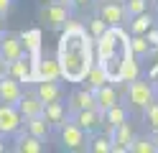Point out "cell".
Wrapping results in <instances>:
<instances>
[{
  "instance_id": "1",
  "label": "cell",
  "mask_w": 158,
  "mask_h": 153,
  "mask_svg": "<svg viewBox=\"0 0 158 153\" xmlns=\"http://www.w3.org/2000/svg\"><path fill=\"white\" fill-rule=\"evenodd\" d=\"M59 46H56V64L64 82L82 84L84 74L94 64V38L87 33L84 23L66 20V26L59 31Z\"/></svg>"
},
{
  "instance_id": "2",
  "label": "cell",
  "mask_w": 158,
  "mask_h": 153,
  "mask_svg": "<svg viewBox=\"0 0 158 153\" xmlns=\"http://www.w3.org/2000/svg\"><path fill=\"white\" fill-rule=\"evenodd\" d=\"M133 59L130 33L123 26H107L100 38H94V64L105 71L107 82L120 84L123 66Z\"/></svg>"
},
{
  "instance_id": "3",
  "label": "cell",
  "mask_w": 158,
  "mask_h": 153,
  "mask_svg": "<svg viewBox=\"0 0 158 153\" xmlns=\"http://www.w3.org/2000/svg\"><path fill=\"white\" fill-rule=\"evenodd\" d=\"M153 100H158V95H156L151 79H140V77H138V79H133V82H127V92H125L127 110L143 112Z\"/></svg>"
},
{
  "instance_id": "4",
  "label": "cell",
  "mask_w": 158,
  "mask_h": 153,
  "mask_svg": "<svg viewBox=\"0 0 158 153\" xmlns=\"http://www.w3.org/2000/svg\"><path fill=\"white\" fill-rule=\"evenodd\" d=\"M69 18H72V10L66 5H61V3H56V0H51V3L38 8V20H41L48 31H61Z\"/></svg>"
},
{
  "instance_id": "5",
  "label": "cell",
  "mask_w": 158,
  "mask_h": 153,
  "mask_svg": "<svg viewBox=\"0 0 158 153\" xmlns=\"http://www.w3.org/2000/svg\"><path fill=\"white\" fill-rule=\"evenodd\" d=\"M36 59L38 56H31L23 51L15 61L8 64V74L13 79H18L21 84H36Z\"/></svg>"
},
{
  "instance_id": "6",
  "label": "cell",
  "mask_w": 158,
  "mask_h": 153,
  "mask_svg": "<svg viewBox=\"0 0 158 153\" xmlns=\"http://www.w3.org/2000/svg\"><path fill=\"white\" fill-rule=\"evenodd\" d=\"M59 138H61V148L64 151H87V133L77 125V122L66 120L61 128H59Z\"/></svg>"
},
{
  "instance_id": "7",
  "label": "cell",
  "mask_w": 158,
  "mask_h": 153,
  "mask_svg": "<svg viewBox=\"0 0 158 153\" xmlns=\"http://www.w3.org/2000/svg\"><path fill=\"white\" fill-rule=\"evenodd\" d=\"M23 130V117L15 110V105H3L0 102V135L3 138H13L15 133Z\"/></svg>"
},
{
  "instance_id": "8",
  "label": "cell",
  "mask_w": 158,
  "mask_h": 153,
  "mask_svg": "<svg viewBox=\"0 0 158 153\" xmlns=\"http://www.w3.org/2000/svg\"><path fill=\"white\" fill-rule=\"evenodd\" d=\"M69 120L77 122L79 128H82L87 135H92V133L97 130H102V112L97 110V107H87V110H77L69 115Z\"/></svg>"
},
{
  "instance_id": "9",
  "label": "cell",
  "mask_w": 158,
  "mask_h": 153,
  "mask_svg": "<svg viewBox=\"0 0 158 153\" xmlns=\"http://www.w3.org/2000/svg\"><path fill=\"white\" fill-rule=\"evenodd\" d=\"M41 117L48 122L51 130H59L69 120V110L64 105V100H56V102H44V110H41Z\"/></svg>"
},
{
  "instance_id": "10",
  "label": "cell",
  "mask_w": 158,
  "mask_h": 153,
  "mask_svg": "<svg viewBox=\"0 0 158 153\" xmlns=\"http://www.w3.org/2000/svg\"><path fill=\"white\" fill-rule=\"evenodd\" d=\"M107 135H110V153H127V143L133 140V128H130V120L127 122H120L117 128L112 130H107Z\"/></svg>"
},
{
  "instance_id": "11",
  "label": "cell",
  "mask_w": 158,
  "mask_h": 153,
  "mask_svg": "<svg viewBox=\"0 0 158 153\" xmlns=\"http://www.w3.org/2000/svg\"><path fill=\"white\" fill-rule=\"evenodd\" d=\"M97 15H100L107 26H123L125 23V10H123V3L117 0H105V3L97 5Z\"/></svg>"
},
{
  "instance_id": "12",
  "label": "cell",
  "mask_w": 158,
  "mask_h": 153,
  "mask_svg": "<svg viewBox=\"0 0 158 153\" xmlns=\"http://www.w3.org/2000/svg\"><path fill=\"white\" fill-rule=\"evenodd\" d=\"M15 110L21 112V117H36V115H41V110H44V102L38 100V95L33 89H23V95L18 97L15 102Z\"/></svg>"
},
{
  "instance_id": "13",
  "label": "cell",
  "mask_w": 158,
  "mask_h": 153,
  "mask_svg": "<svg viewBox=\"0 0 158 153\" xmlns=\"http://www.w3.org/2000/svg\"><path fill=\"white\" fill-rule=\"evenodd\" d=\"M51 79H61L56 56H48L41 51V56L36 59V82H51Z\"/></svg>"
},
{
  "instance_id": "14",
  "label": "cell",
  "mask_w": 158,
  "mask_h": 153,
  "mask_svg": "<svg viewBox=\"0 0 158 153\" xmlns=\"http://www.w3.org/2000/svg\"><path fill=\"white\" fill-rule=\"evenodd\" d=\"M92 92H94V107L100 112H105L107 107H112L115 102H120V92H117L115 82H105L102 87H97Z\"/></svg>"
},
{
  "instance_id": "15",
  "label": "cell",
  "mask_w": 158,
  "mask_h": 153,
  "mask_svg": "<svg viewBox=\"0 0 158 153\" xmlns=\"http://www.w3.org/2000/svg\"><path fill=\"white\" fill-rule=\"evenodd\" d=\"M23 54V44L21 38H18V33H0V56H3V61H15L18 56Z\"/></svg>"
},
{
  "instance_id": "16",
  "label": "cell",
  "mask_w": 158,
  "mask_h": 153,
  "mask_svg": "<svg viewBox=\"0 0 158 153\" xmlns=\"http://www.w3.org/2000/svg\"><path fill=\"white\" fill-rule=\"evenodd\" d=\"M36 95L41 102H56V100H64L66 97V89L59 79H51V82H36Z\"/></svg>"
},
{
  "instance_id": "17",
  "label": "cell",
  "mask_w": 158,
  "mask_h": 153,
  "mask_svg": "<svg viewBox=\"0 0 158 153\" xmlns=\"http://www.w3.org/2000/svg\"><path fill=\"white\" fill-rule=\"evenodd\" d=\"M127 120H130V110H127V105L115 102L112 107H107L102 112V130H112V128L120 125V122H127Z\"/></svg>"
},
{
  "instance_id": "18",
  "label": "cell",
  "mask_w": 158,
  "mask_h": 153,
  "mask_svg": "<svg viewBox=\"0 0 158 153\" xmlns=\"http://www.w3.org/2000/svg\"><path fill=\"white\" fill-rule=\"evenodd\" d=\"M21 95H23V84L18 79H13L10 74L0 77V102L3 105H15Z\"/></svg>"
},
{
  "instance_id": "19",
  "label": "cell",
  "mask_w": 158,
  "mask_h": 153,
  "mask_svg": "<svg viewBox=\"0 0 158 153\" xmlns=\"http://www.w3.org/2000/svg\"><path fill=\"white\" fill-rule=\"evenodd\" d=\"M13 138H15V151L18 153H44L46 151V140L36 138V135H31V133H26V130L15 133Z\"/></svg>"
},
{
  "instance_id": "20",
  "label": "cell",
  "mask_w": 158,
  "mask_h": 153,
  "mask_svg": "<svg viewBox=\"0 0 158 153\" xmlns=\"http://www.w3.org/2000/svg\"><path fill=\"white\" fill-rule=\"evenodd\" d=\"M87 107H94V92L89 87H82V89H74L69 95V102H66V110L69 115L77 110H87Z\"/></svg>"
},
{
  "instance_id": "21",
  "label": "cell",
  "mask_w": 158,
  "mask_h": 153,
  "mask_svg": "<svg viewBox=\"0 0 158 153\" xmlns=\"http://www.w3.org/2000/svg\"><path fill=\"white\" fill-rule=\"evenodd\" d=\"M18 38H21V44H23V51H26V54H31V56H41L44 44H41V31H38V28L21 31V33H18Z\"/></svg>"
},
{
  "instance_id": "22",
  "label": "cell",
  "mask_w": 158,
  "mask_h": 153,
  "mask_svg": "<svg viewBox=\"0 0 158 153\" xmlns=\"http://www.w3.org/2000/svg\"><path fill=\"white\" fill-rule=\"evenodd\" d=\"M153 26H156V18L148 13V10H145V13L133 15V18H127V33H130V36H145Z\"/></svg>"
},
{
  "instance_id": "23",
  "label": "cell",
  "mask_w": 158,
  "mask_h": 153,
  "mask_svg": "<svg viewBox=\"0 0 158 153\" xmlns=\"http://www.w3.org/2000/svg\"><path fill=\"white\" fill-rule=\"evenodd\" d=\"M23 130L31 133V135H36V138H41V140H46L48 135H51V128H48V122H46L41 115L26 117V120H23Z\"/></svg>"
},
{
  "instance_id": "24",
  "label": "cell",
  "mask_w": 158,
  "mask_h": 153,
  "mask_svg": "<svg viewBox=\"0 0 158 153\" xmlns=\"http://www.w3.org/2000/svg\"><path fill=\"white\" fill-rule=\"evenodd\" d=\"M110 146H112L110 135L102 133V130H97L87 138V151H92V153H110Z\"/></svg>"
},
{
  "instance_id": "25",
  "label": "cell",
  "mask_w": 158,
  "mask_h": 153,
  "mask_svg": "<svg viewBox=\"0 0 158 153\" xmlns=\"http://www.w3.org/2000/svg\"><path fill=\"white\" fill-rule=\"evenodd\" d=\"M153 49V44L148 41V36H130V51H133V56L135 59H145L148 56V51Z\"/></svg>"
},
{
  "instance_id": "26",
  "label": "cell",
  "mask_w": 158,
  "mask_h": 153,
  "mask_svg": "<svg viewBox=\"0 0 158 153\" xmlns=\"http://www.w3.org/2000/svg\"><path fill=\"white\" fill-rule=\"evenodd\" d=\"M105 82H107L105 71H102L100 66H97V64H92V66H89V71H87V74H84L82 84H84V87H89V89H97V87H102Z\"/></svg>"
},
{
  "instance_id": "27",
  "label": "cell",
  "mask_w": 158,
  "mask_h": 153,
  "mask_svg": "<svg viewBox=\"0 0 158 153\" xmlns=\"http://www.w3.org/2000/svg\"><path fill=\"white\" fill-rule=\"evenodd\" d=\"M127 151L133 153H156V146L151 143V138H143V135H133V140L127 143Z\"/></svg>"
},
{
  "instance_id": "28",
  "label": "cell",
  "mask_w": 158,
  "mask_h": 153,
  "mask_svg": "<svg viewBox=\"0 0 158 153\" xmlns=\"http://www.w3.org/2000/svg\"><path fill=\"white\" fill-rule=\"evenodd\" d=\"M138 77H140V59L133 56V59L123 66V77H120V82H123V84H127V82H133V79H138Z\"/></svg>"
},
{
  "instance_id": "29",
  "label": "cell",
  "mask_w": 158,
  "mask_h": 153,
  "mask_svg": "<svg viewBox=\"0 0 158 153\" xmlns=\"http://www.w3.org/2000/svg\"><path fill=\"white\" fill-rule=\"evenodd\" d=\"M123 10H125V18H133L138 13H145V10H148V0H123Z\"/></svg>"
},
{
  "instance_id": "30",
  "label": "cell",
  "mask_w": 158,
  "mask_h": 153,
  "mask_svg": "<svg viewBox=\"0 0 158 153\" xmlns=\"http://www.w3.org/2000/svg\"><path fill=\"white\" fill-rule=\"evenodd\" d=\"M143 122L151 130H158V100H153L151 105L143 110Z\"/></svg>"
},
{
  "instance_id": "31",
  "label": "cell",
  "mask_w": 158,
  "mask_h": 153,
  "mask_svg": "<svg viewBox=\"0 0 158 153\" xmlns=\"http://www.w3.org/2000/svg\"><path fill=\"white\" fill-rule=\"evenodd\" d=\"M84 28H87V33H89L92 38H100V36L105 33V28H107V23H105V20H102L100 15H92L89 20H87V26H84Z\"/></svg>"
},
{
  "instance_id": "32",
  "label": "cell",
  "mask_w": 158,
  "mask_h": 153,
  "mask_svg": "<svg viewBox=\"0 0 158 153\" xmlns=\"http://www.w3.org/2000/svg\"><path fill=\"white\" fill-rule=\"evenodd\" d=\"M13 5H15V0H0V13H3V15H8Z\"/></svg>"
},
{
  "instance_id": "33",
  "label": "cell",
  "mask_w": 158,
  "mask_h": 153,
  "mask_svg": "<svg viewBox=\"0 0 158 153\" xmlns=\"http://www.w3.org/2000/svg\"><path fill=\"white\" fill-rule=\"evenodd\" d=\"M89 5H94V0H72V10H77V8H89Z\"/></svg>"
},
{
  "instance_id": "34",
  "label": "cell",
  "mask_w": 158,
  "mask_h": 153,
  "mask_svg": "<svg viewBox=\"0 0 158 153\" xmlns=\"http://www.w3.org/2000/svg\"><path fill=\"white\" fill-rule=\"evenodd\" d=\"M148 138H151V143L156 146V153H158V130H151V135H148Z\"/></svg>"
},
{
  "instance_id": "35",
  "label": "cell",
  "mask_w": 158,
  "mask_h": 153,
  "mask_svg": "<svg viewBox=\"0 0 158 153\" xmlns=\"http://www.w3.org/2000/svg\"><path fill=\"white\" fill-rule=\"evenodd\" d=\"M8 74V61H3V56H0V77Z\"/></svg>"
},
{
  "instance_id": "36",
  "label": "cell",
  "mask_w": 158,
  "mask_h": 153,
  "mask_svg": "<svg viewBox=\"0 0 158 153\" xmlns=\"http://www.w3.org/2000/svg\"><path fill=\"white\" fill-rule=\"evenodd\" d=\"M151 82H153V89H156V95H158V71L151 77Z\"/></svg>"
},
{
  "instance_id": "37",
  "label": "cell",
  "mask_w": 158,
  "mask_h": 153,
  "mask_svg": "<svg viewBox=\"0 0 158 153\" xmlns=\"http://www.w3.org/2000/svg\"><path fill=\"white\" fill-rule=\"evenodd\" d=\"M0 33H5V15L0 13Z\"/></svg>"
},
{
  "instance_id": "38",
  "label": "cell",
  "mask_w": 158,
  "mask_h": 153,
  "mask_svg": "<svg viewBox=\"0 0 158 153\" xmlns=\"http://www.w3.org/2000/svg\"><path fill=\"white\" fill-rule=\"evenodd\" d=\"M56 3H61V5H66L69 10H72V0H56Z\"/></svg>"
},
{
  "instance_id": "39",
  "label": "cell",
  "mask_w": 158,
  "mask_h": 153,
  "mask_svg": "<svg viewBox=\"0 0 158 153\" xmlns=\"http://www.w3.org/2000/svg\"><path fill=\"white\" fill-rule=\"evenodd\" d=\"M5 151V138H0V153Z\"/></svg>"
},
{
  "instance_id": "40",
  "label": "cell",
  "mask_w": 158,
  "mask_h": 153,
  "mask_svg": "<svg viewBox=\"0 0 158 153\" xmlns=\"http://www.w3.org/2000/svg\"><path fill=\"white\" fill-rule=\"evenodd\" d=\"M153 3H156V10H158V0H153Z\"/></svg>"
},
{
  "instance_id": "41",
  "label": "cell",
  "mask_w": 158,
  "mask_h": 153,
  "mask_svg": "<svg viewBox=\"0 0 158 153\" xmlns=\"http://www.w3.org/2000/svg\"><path fill=\"white\" fill-rule=\"evenodd\" d=\"M156 31H158V26H156Z\"/></svg>"
},
{
  "instance_id": "42",
  "label": "cell",
  "mask_w": 158,
  "mask_h": 153,
  "mask_svg": "<svg viewBox=\"0 0 158 153\" xmlns=\"http://www.w3.org/2000/svg\"><path fill=\"white\" fill-rule=\"evenodd\" d=\"M0 138H3V135H0Z\"/></svg>"
}]
</instances>
